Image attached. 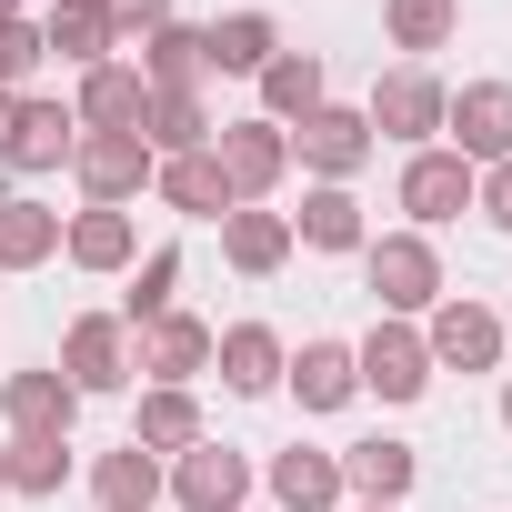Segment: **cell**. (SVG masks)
Returning <instances> with one entry per match:
<instances>
[{
  "label": "cell",
  "instance_id": "cell-8",
  "mask_svg": "<svg viewBox=\"0 0 512 512\" xmlns=\"http://www.w3.org/2000/svg\"><path fill=\"white\" fill-rule=\"evenodd\" d=\"M472 191H482V181H472L462 151H412V161H402V211H412V221H462Z\"/></svg>",
  "mask_w": 512,
  "mask_h": 512
},
{
  "label": "cell",
  "instance_id": "cell-38",
  "mask_svg": "<svg viewBox=\"0 0 512 512\" xmlns=\"http://www.w3.org/2000/svg\"><path fill=\"white\" fill-rule=\"evenodd\" d=\"M11 121H21V91H0V161H11Z\"/></svg>",
  "mask_w": 512,
  "mask_h": 512
},
{
  "label": "cell",
  "instance_id": "cell-6",
  "mask_svg": "<svg viewBox=\"0 0 512 512\" xmlns=\"http://www.w3.org/2000/svg\"><path fill=\"white\" fill-rule=\"evenodd\" d=\"M61 382H71L81 402H91V392H121V382H131V332L101 322V312L71 322V332H61Z\"/></svg>",
  "mask_w": 512,
  "mask_h": 512
},
{
  "label": "cell",
  "instance_id": "cell-31",
  "mask_svg": "<svg viewBox=\"0 0 512 512\" xmlns=\"http://www.w3.org/2000/svg\"><path fill=\"white\" fill-rule=\"evenodd\" d=\"M201 41H211V71H262V61L282 51V31H272L262 11H231V21H221V31H201Z\"/></svg>",
  "mask_w": 512,
  "mask_h": 512
},
{
  "label": "cell",
  "instance_id": "cell-30",
  "mask_svg": "<svg viewBox=\"0 0 512 512\" xmlns=\"http://www.w3.org/2000/svg\"><path fill=\"white\" fill-rule=\"evenodd\" d=\"M131 442H141V452H191V442H201V402L161 382V392L141 402V422H131Z\"/></svg>",
  "mask_w": 512,
  "mask_h": 512
},
{
  "label": "cell",
  "instance_id": "cell-17",
  "mask_svg": "<svg viewBox=\"0 0 512 512\" xmlns=\"http://www.w3.org/2000/svg\"><path fill=\"white\" fill-rule=\"evenodd\" d=\"M111 11L101 0H51V21H41V51H61V61H81V71H101L111 61Z\"/></svg>",
  "mask_w": 512,
  "mask_h": 512
},
{
  "label": "cell",
  "instance_id": "cell-29",
  "mask_svg": "<svg viewBox=\"0 0 512 512\" xmlns=\"http://www.w3.org/2000/svg\"><path fill=\"white\" fill-rule=\"evenodd\" d=\"M131 241H141V231H131V211L91 201V211L71 221V262H81V272H121V262H131Z\"/></svg>",
  "mask_w": 512,
  "mask_h": 512
},
{
  "label": "cell",
  "instance_id": "cell-18",
  "mask_svg": "<svg viewBox=\"0 0 512 512\" xmlns=\"http://www.w3.org/2000/svg\"><path fill=\"white\" fill-rule=\"evenodd\" d=\"M61 251V211H41L31 191H0V272H31Z\"/></svg>",
  "mask_w": 512,
  "mask_h": 512
},
{
  "label": "cell",
  "instance_id": "cell-28",
  "mask_svg": "<svg viewBox=\"0 0 512 512\" xmlns=\"http://www.w3.org/2000/svg\"><path fill=\"white\" fill-rule=\"evenodd\" d=\"M342 492L402 502V492H412V442H352V452H342Z\"/></svg>",
  "mask_w": 512,
  "mask_h": 512
},
{
  "label": "cell",
  "instance_id": "cell-25",
  "mask_svg": "<svg viewBox=\"0 0 512 512\" xmlns=\"http://www.w3.org/2000/svg\"><path fill=\"white\" fill-rule=\"evenodd\" d=\"M282 372H292L302 412H342V402L362 392V372H352V352H342V342H302V362H282Z\"/></svg>",
  "mask_w": 512,
  "mask_h": 512
},
{
  "label": "cell",
  "instance_id": "cell-39",
  "mask_svg": "<svg viewBox=\"0 0 512 512\" xmlns=\"http://www.w3.org/2000/svg\"><path fill=\"white\" fill-rule=\"evenodd\" d=\"M502 422H512V382H502Z\"/></svg>",
  "mask_w": 512,
  "mask_h": 512
},
{
  "label": "cell",
  "instance_id": "cell-16",
  "mask_svg": "<svg viewBox=\"0 0 512 512\" xmlns=\"http://www.w3.org/2000/svg\"><path fill=\"white\" fill-rule=\"evenodd\" d=\"M151 191H161L171 211H191V221H221V211H241L211 151H181V161H161V171H151Z\"/></svg>",
  "mask_w": 512,
  "mask_h": 512
},
{
  "label": "cell",
  "instance_id": "cell-7",
  "mask_svg": "<svg viewBox=\"0 0 512 512\" xmlns=\"http://www.w3.org/2000/svg\"><path fill=\"white\" fill-rule=\"evenodd\" d=\"M352 372H362V392H382V402H422V382H432V352H422V332H402V322H372V342L352 352Z\"/></svg>",
  "mask_w": 512,
  "mask_h": 512
},
{
  "label": "cell",
  "instance_id": "cell-35",
  "mask_svg": "<svg viewBox=\"0 0 512 512\" xmlns=\"http://www.w3.org/2000/svg\"><path fill=\"white\" fill-rule=\"evenodd\" d=\"M51 51H41V31H21V21H0V91H21L31 71H41Z\"/></svg>",
  "mask_w": 512,
  "mask_h": 512
},
{
  "label": "cell",
  "instance_id": "cell-36",
  "mask_svg": "<svg viewBox=\"0 0 512 512\" xmlns=\"http://www.w3.org/2000/svg\"><path fill=\"white\" fill-rule=\"evenodd\" d=\"M101 11H111V31H141V41H151V31L171 21V0H101Z\"/></svg>",
  "mask_w": 512,
  "mask_h": 512
},
{
  "label": "cell",
  "instance_id": "cell-33",
  "mask_svg": "<svg viewBox=\"0 0 512 512\" xmlns=\"http://www.w3.org/2000/svg\"><path fill=\"white\" fill-rule=\"evenodd\" d=\"M171 282H181V251H151V262L131 272V292H121V322H131V332L161 322V312H171Z\"/></svg>",
  "mask_w": 512,
  "mask_h": 512
},
{
  "label": "cell",
  "instance_id": "cell-13",
  "mask_svg": "<svg viewBox=\"0 0 512 512\" xmlns=\"http://www.w3.org/2000/svg\"><path fill=\"white\" fill-rule=\"evenodd\" d=\"M141 111H151V81H141L131 61L81 71V131H141Z\"/></svg>",
  "mask_w": 512,
  "mask_h": 512
},
{
  "label": "cell",
  "instance_id": "cell-37",
  "mask_svg": "<svg viewBox=\"0 0 512 512\" xmlns=\"http://www.w3.org/2000/svg\"><path fill=\"white\" fill-rule=\"evenodd\" d=\"M472 211H492V231H512V161H492V181L472 191Z\"/></svg>",
  "mask_w": 512,
  "mask_h": 512
},
{
  "label": "cell",
  "instance_id": "cell-5",
  "mask_svg": "<svg viewBox=\"0 0 512 512\" xmlns=\"http://www.w3.org/2000/svg\"><path fill=\"white\" fill-rule=\"evenodd\" d=\"M442 101H452V91H442L432 71H382L362 121H372L382 141H432V131H442Z\"/></svg>",
  "mask_w": 512,
  "mask_h": 512
},
{
  "label": "cell",
  "instance_id": "cell-34",
  "mask_svg": "<svg viewBox=\"0 0 512 512\" xmlns=\"http://www.w3.org/2000/svg\"><path fill=\"white\" fill-rule=\"evenodd\" d=\"M382 21H392V41H402V51H442L462 11H452V0H392Z\"/></svg>",
  "mask_w": 512,
  "mask_h": 512
},
{
  "label": "cell",
  "instance_id": "cell-9",
  "mask_svg": "<svg viewBox=\"0 0 512 512\" xmlns=\"http://www.w3.org/2000/svg\"><path fill=\"white\" fill-rule=\"evenodd\" d=\"M171 492H181V512H241L251 462H241L231 442H191V452H181V472H171Z\"/></svg>",
  "mask_w": 512,
  "mask_h": 512
},
{
  "label": "cell",
  "instance_id": "cell-1",
  "mask_svg": "<svg viewBox=\"0 0 512 512\" xmlns=\"http://www.w3.org/2000/svg\"><path fill=\"white\" fill-rule=\"evenodd\" d=\"M362 282H372L382 312H432V302H442V262H432L422 231H382V241H362Z\"/></svg>",
  "mask_w": 512,
  "mask_h": 512
},
{
  "label": "cell",
  "instance_id": "cell-15",
  "mask_svg": "<svg viewBox=\"0 0 512 512\" xmlns=\"http://www.w3.org/2000/svg\"><path fill=\"white\" fill-rule=\"evenodd\" d=\"M71 141H81V111H61V101H21V121H11V171H61Z\"/></svg>",
  "mask_w": 512,
  "mask_h": 512
},
{
  "label": "cell",
  "instance_id": "cell-32",
  "mask_svg": "<svg viewBox=\"0 0 512 512\" xmlns=\"http://www.w3.org/2000/svg\"><path fill=\"white\" fill-rule=\"evenodd\" d=\"M302 241H312V251H362V201H352L342 181L312 191V201H302Z\"/></svg>",
  "mask_w": 512,
  "mask_h": 512
},
{
  "label": "cell",
  "instance_id": "cell-24",
  "mask_svg": "<svg viewBox=\"0 0 512 512\" xmlns=\"http://www.w3.org/2000/svg\"><path fill=\"white\" fill-rule=\"evenodd\" d=\"M141 141H151V161H181V151H201V141H211V111H201V91H151V111H141Z\"/></svg>",
  "mask_w": 512,
  "mask_h": 512
},
{
  "label": "cell",
  "instance_id": "cell-41",
  "mask_svg": "<svg viewBox=\"0 0 512 512\" xmlns=\"http://www.w3.org/2000/svg\"><path fill=\"white\" fill-rule=\"evenodd\" d=\"M0 21H11V0H0Z\"/></svg>",
  "mask_w": 512,
  "mask_h": 512
},
{
  "label": "cell",
  "instance_id": "cell-21",
  "mask_svg": "<svg viewBox=\"0 0 512 512\" xmlns=\"http://www.w3.org/2000/svg\"><path fill=\"white\" fill-rule=\"evenodd\" d=\"M201 362H211V332H201L191 312H161V322H141V372H161V382L181 392Z\"/></svg>",
  "mask_w": 512,
  "mask_h": 512
},
{
  "label": "cell",
  "instance_id": "cell-11",
  "mask_svg": "<svg viewBox=\"0 0 512 512\" xmlns=\"http://www.w3.org/2000/svg\"><path fill=\"white\" fill-rule=\"evenodd\" d=\"M221 251H231V272H282L292 262V221L282 211H262V201H241V211H221Z\"/></svg>",
  "mask_w": 512,
  "mask_h": 512
},
{
  "label": "cell",
  "instance_id": "cell-3",
  "mask_svg": "<svg viewBox=\"0 0 512 512\" xmlns=\"http://www.w3.org/2000/svg\"><path fill=\"white\" fill-rule=\"evenodd\" d=\"M442 131L462 161H512V81H472L442 101Z\"/></svg>",
  "mask_w": 512,
  "mask_h": 512
},
{
  "label": "cell",
  "instance_id": "cell-4",
  "mask_svg": "<svg viewBox=\"0 0 512 512\" xmlns=\"http://www.w3.org/2000/svg\"><path fill=\"white\" fill-rule=\"evenodd\" d=\"M211 161H221V181H231V201H262V191H272V181L292 171V131H282V121H231Z\"/></svg>",
  "mask_w": 512,
  "mask_h": 512
},
{
  "label": "cell",
  "instance_id": "cell-10",
  "mask_svg": "<svg viewBox=\"0 0 512 512\" xmlns=\"http://www.w3.org/2000/svg\"><path fill=\"white\" fill-rule=\"evenodd\" d=\"M422 352L452 362V372H492V362H502V322H492L482 302H442L432 332H422Z\"/></svg>",
  "mask_w": 512,
  "mask_h": 512
},
{
  "label": "cell",
  "instance_id": "cell-14",
  "mask_svg": "<svg viewBox=\"0 0 512 512\" xmlns=\"http://www.w3.org/2000/svg\"><path fill=\"white\" fill-rule=\"evenodd\" d=\"M292 151H302L312 171H332V181H352V171L372 161V121H362V111H332V101H322V111L302 121V141H292Z\"/></svg>",
  "mask_w": 512,
  "mask_h": 512
},
{
  "label": "cell",
  "instance_id": "cell-12",
  "mask_svg": "<svg viewBox=\"0 0 512 512\" xmlns=\"http://www.w3.org/2000/svg\"><path fill=\"white\" fill-rule=\"evenodd\" d=\"M61 482H71V432H11V452H0V492L51 502Z\"/></svg>",
  "mask_w": 512,
  "mask_h": 512
},
{
  "label": "cell",
  "instance_id": "cell-22",
  "mask_svg": "<svg viewBox=\"0 0 512 512\" xmlns=\"http://www.w3.org/2000/svg\"><path fill=\"white\" fill-rule=\"evenodd\" d=\"M272 492H282L292 512H332V502H342V452H312V442L272 452Z\"/></svg>",
  "mask_w": 512,
  "mask_h": 512
},
{
  "label": "cell",
  "instance_id": "cell-26",
  "mask_svg": "<svg viewBox=\"0 0 512 512\" xmlns=\"http://www.w3.org/2000/svg\"><path fill=\"white\" fill-rule=\"evenodd\" d=\"M211 362H221L231 392H272V382H282V342H272L262 322H231V332L211 342Z\"/></svg>",
  "mask_w": 512,
  "mask_h": 512
},
{
  "label": "cell",
  "instance_id": "cell-40",
  "mask_svg": "<svg viewBox=\"0 0 512 512\" xmlns=\"http://www.w3.org/2000/svg\"><path fill=\"white\" fill-rule=\"evenodd\" d=\"M362 512H392V502H362Z\"/></svg>",
  "mask_w": 512,
  "mask_h": 512
},
{
  "label": "cell",
  "instance_id": "cell-23",
  "mask_svg": "<svg viewBox=\"0 0 512 512\" xmlns=\"http://www.w3.org/2000/svg\"><path fill=\"white\" fill-rule=\"evenodd\" d=\"M91 502H101V512H151V502H161V462H151L141 442L101 452V462H91Z\"/></svg>",
  "mask_w": 512,
  "mask_h": 512
},
{
  "label": "cell",
  "instance_id": "cell-20",
  "mask_svg": "<svg viewBox=\"0 0 512 512\" xmlns=\"http://www.w3.org/2000/svg\"><path fill=\"white\" fill-rule=\"evenodd\" d=\"M141 81H151V91H201V81H211V41L181 31V21H161V31L141 41Z\"/></svg>",
  "mask_w": 512,
  "mask_h": 512
},
{
  "label": "cell",
  "instance_id": "cell-27",
  "mask_svg": "<svg viewBox=\"0 0 512 512\" xmlns=\"http://www.w3.org/2000/svg\"><path fill=\"white\" fill-rule=\"evenodd\" d=\"M262 111L272 121H312L322 111V61L312 51H272L262 61Z\"/></svg>",
  "mask_w": 512,
  "mask_h": 512
},
{
  "label": "cell",
  "instance_id": "cell-19",
  "mask_svg": "<svg viewBox=\"0 0 512 512\" xmlns=\"http://www.w3.org/2000/svg\"><path fill=\"white\" fill-rule=\"evenodd\" d=\"M0 412H11V432H71L81 392L61 372H11V382H0Z\"/></svg>",
  "mask_w": 512,
  "mask_h": 512
},
{
  "label": "cell",
  "instance_id": "cell-2",
  "mask_svg": "<svg viewBox=\"0 0 512 512\" xmlns=\"http://www.w3.org/2000/svg\"><path fill=\"white\" fill-rule=\"evenodd\" d=\"M71 171H81V191H91V201H111V211H121L161 161H151V141H141V131H81V141H71Z\"/></svg>",
  "mask_w": 512,
  "mask_h": 512
}]
</instances>
